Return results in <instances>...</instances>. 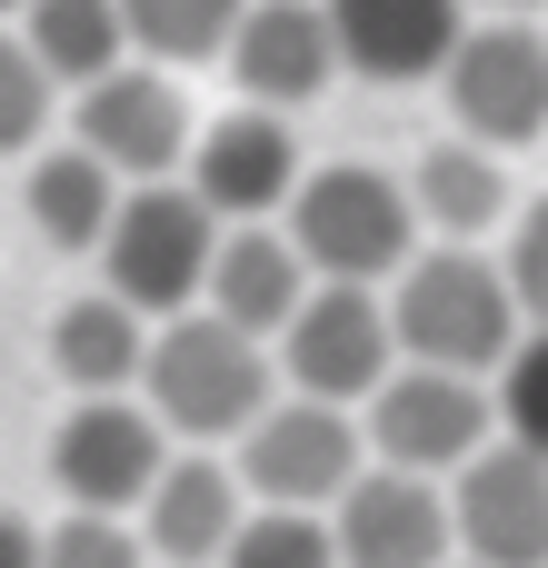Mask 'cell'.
<instances>
[{"mask_svg": "<svg viewBox=\"0 0 548 568\" xmlns=\"http://www.w3.org/2000/svg\"><path fill=\"white\" fill-rule=\"evenodd\" d=\"M439 90H449V120L459 140L479 150H519L548 130V40L509 10L489 30H459V50L439 60Z\"/></svg>", "mask_w": 548, "mask_h": 568, "instance_id": "52a82bcc", "label": "cell"}, {"mask_svg": "<svg viewBox=\"0 0 548 568\" xmlns=\"http://www.w3.org/2000/svg\"><path fill=\"white\" fill-rule=\"evenodd\" d=\"M80 150L90 160H110L120 180H170L180 160H190V100L160 80V70H100L90 90H80Z\"/></svg>", "mask_w": 548, "mask_h": 568, "instance_id": "7c38bea8", "label": "cell"}, {"mask_svg": "<svg viewBox=\"0 0 548 568\" xmlns=\"http://www.w3.org/2000/svg\"><path fill=\"white\" fill-rule=\"evenodd\" d=\"M329 549L339 568H449V499L419 469H359L329 499Z\"/></svg>", "mask_w": 548, "mask_h": 568, "instance_id": "8fae6325", "label": "cell"}, {"mask_svg": "<svg viewBox=\"0 0 548 568\" xmlns=\"http://www.w3.org/2000/svg\"><path fill=\"white\" fill-rule=\"evenodd\" d=\"M519 290L499 260H479V240H439V250H409L399 290H389V339L429 369H469L489 379L509 349H519Z\"/></svg>", "mask_w": 548, "mask_h": 568, "instance_id": "6da1fadb", "label": "cell"}, {"mask_svg": "<svg viewBox=\"0 0 548 568\" xmlns=\"http://www.w3.org/2000/svg\"><path fill=\"white\" fill-rule=\"evenodd\" d=\"M160 459H170V449H160V419L130 409L120 389H110V399H80V409L50 429V479H60L70 509H110V519H130V509L150 499Z\"/></svg>", "mask_w": 548, "mask_h": 568, "instance_id": "30bf717a", "label": "cell"}, {"mask_svg": "<svg viewBox=\"0 0 548 568\" xmlns=\"http://www.w3.org/2000/svg\"><path fill=\"white\" fill-rule=\"evenodd\" d=\"M0 568H40V529L20 509H0Z\"/></svg>", "mask_w": 548, "mask_h": 568, "instance_id": "83f0119b", "label": "cell"}, {"mask_svg": "<svg viewBox=\"0 0 548 568\" xmlns=\"http://www.w3.org/2000/svg\"><path fill=\"white\" fill-rule=\"evenodd\" d=\"M509 290H519V320L529 329H548V200H529L519 210V230H509Z\"/></svg>", "mask_w": 548, "mask_h": 568, "instance_id": "4316f807", "label": "cell"}, {"mask_svg": "<svg viewBox=\"0 0 548 568\" xmlns=\"http://www.w3.org/2000/svg\"><path fill=\"white\" fill-rule=\"evenodd\" d=\"M329 10V40H339V70L359 80H439V60L459 50V0H319Z\"/></svg>", "mask_w": 548, "mask_h": 568, "instance_id": "9a60e30c", "label": "cell"}, {"mask_svg": "<svg viewBox=\"0 0 548 568\" xmlns=\"http://www.w3.org/2000/svg\"><path fill=\"white\" fill-rule=\"evenodd\" d=\"M140 349H150V320L120 300V290H90L50 320V369L80 389V399H110L140 379Z\"/></svg>", "mask_w": 548, "mask_h": 568, "instance_id": "ac0fdd59", "label": "cell"}, {"mask_svg": "<svg viewBox=\"0 0 548 568\" xmlns=\"http://www.w3.org/2000/svg\"><path fill=\"white\" fill-rule=\"evenodd\" d=\"M20 40H30V60H40L60 90H90L100 70L130 60L120 0H30V10H20Z\"/></svg>", "mask_w": 548, "mask_h": 568, "instance_id": "44dd1931", "label": "cell"}, {"mask_svg": "<svg viewBox=\"0 0 548 568\" xmlns=\"http://www.w3.org/2000/svg\"><path fill=\"white\" fill-rule=\"evenodd\" d=\"M230 80L260 100V110H300L339 80V40H329V10L319 0H250L240 30H230Z\"/></svg>", "mask_w": 548, "mask_h": 568, "instance_id": "5bb4252c", "label": "cell"}, {"mask_svg": "<svg viewBox=\"0 0 548 568\" xmlns=\"http://www.w3.org/2000/svg\"><path fill=\"white\" fill-rule=\"evenodd\" d=\"M489 409H499V429H509L529 459H548V329H519V349L499 359Z\"/></svg>", "mask_w": 548, "mask_h": 568, "instance_id": "cb8c5ba5", "label": "cell"}, {"mask_svg": "<svg viewBox=\"0 0 548 568\" xmlns=\"http://www.w3.org/2000/svg\"><path fill=\"white\" fill-rule=\"evenodd\" d=\"M389 300L359 290V280H309V300L280 320V379L300 399H369L389 379Z\"/></svg>", "mask_w": 548, "mask_h": 568, "instance_id": "8992f818", "label": "cell"}, {"mask_svg": "<svg viewBox=\"0 0 548 568\" xmlns=\"http://www.w3.org/2000/svg\"><path fill=\"white\" fill-rule=\"evenodd\" d=\"M359 419L339 399H270L250 429H240V489L260 509H329L349 479H359Z\"/></svg>", "mask_w": 548, "mask_h": 568, "instance_id": "5b68a950", "label": "cell"}, {"mask_svg": "<svg viewBox=\"0 0 548 568\" xmlns=\"http://www.w3.org/2000/svg\"><path fill=\"white\" fill-rule=\"evenodd\" d=\"M140 379H150V419L180 439H240L280 399V359L220 310H170L140 349Z\"/></svg>", "mask_w": 548, "mask_h": 568, "instance_id": "7a4b0ae2", "label": "cell"}, {"mask_svg": "<svg viewBox=\"0 0 548 568\" xmlns=\"http://www.w3.org/2000/svg\"><path fill=\"white\" fill-rule=\"evenodd\" d=\"M190 190H200L220 220H270V210H290V190H300V140H290V120L250 100V110L190 130Z\"/></svg>", "mask_w": 548, "mask_h": 568, "instance_id": "4fadbf2b", "label": "cell"}, {"mask_svg": "<svg viewBox=\"0 0 548 568\" xmlns=\"http://www.w3.org/2000/svg\"><path fill=\"white\" fill-rule=\"evenodd\" d=\"M210 250H220V210L190 190V180H130L110 230H100V270L130 310H200V280H210Z\"/></svg>", "mask_w": 548, "mask_h": 568, "instance_id": "277c9868", "label": "cell"}, {"mask_svg": "<svg viewBox=\"0 0 548 568\" xmlns=\"http://www.w3.org/2000/svg\"><path fill=\"white\" fill-rule=\"evenodd\" d=\"M489 429H499V409H489V389L469 379V369H429V359H409V369H389L379 389H369V449L389 459V469H459L469 449H489Z\"/></svg>", "mask_w": 548, "mask_h": 568, "instance_id": "ba28073f", "label": "cell"}, {"mask_svg": "<svg viewBox=\"0 0 548 568\" xmlns=\"http://www.w3.org/2000/svg\"><path fill=\"white\" fill-rule=\"evenodd\" d=\"M20 10H30V0H0V20H20Z\"/></svg>", "mask_w": 548, "mask_h": 568, "instance_id": "f1b7e54d", "label": "cell"}, {"mask_svg": "<svg viewBox=\"0 0 548 568\" xmlns=\"http://www.w3.org/2000/svg\"><path fill=\"white\" fill-rule=\"evenodd\" d=\"M449 539L469 549V568H548V459H529L519 439L469 449L449 479Z\"/></svg>", "mask_w": 548, "mask_h": 568, "instance_id": "9c48e42d", "label": "cell"}, {"mask_svg": "<svg viewBox=\"0 0 548 568\" xmlns=\"http://www.w3.org/2000/svg\"><path fill=\"white\" fill-rule=\"evenodd\" d=\"M499 10H529V0H499Z\"/></svg>", "mask_w": 548, "mask_h": 568, "instance_id": "f546056e", "label": "cell"}, {"mask_svg": "<svg viewBox=\"0 0 548 568\" xmlns=\"http://www.w3.org/2000/svg\"><path fill=\"white\" fill-rule=\"evenodd\" d=\"M50 100H60V80L30 60L20 30H0V150H30L50 130Z\"/></svg>", "mask_w": 548, "mask_h": 568, "instance_id": "484cf974", "label": "cell"}, {"mask_svg": "<svg viewBox=\"0 0 548 568\" xmlns=\"http://www.w3.org/2000/svg\"><path fill=\"white\" fill-rule=\"evenodd\" d=\"M40 568H150L140 529L110 509H70L60 529H40Z\"/></svg>", "mask_w": 548, "mask_h": 568, "instance_id": "d4e9b609", "label": "cell"}, {"mask_svg": "<svg viewBox=\"0 0 548 568\" xmlns=\"http://www.w3.org/2000/svg\"><path fill=\"white\" fill-rule=\"evenodd\" d=\"M250 489H240V469L230 459H160V479H150V499H140V549L160 568H210L230 549V529L250 519L240 509Z\"/></svg>", "mask_w": 548, "mask_h": 568, "instance_id": "2e32d148", "label": "cell"}, {"mask_svg": "<svg viewBox=\"0 0 548 568\" xmlns=\"http://www.w3.org/2000/svg\"><path fill=\"white\" fill-rule=\"evenodd\" d=\"M240 10L250 0H120V30L150 60H220L230 30H240Z\"/></svg>", "mask_w": 548, "mask_h": 568, "instance_id": "7402d4cb", "label": "cell"}, {"mask_svg": "<svg viewBox=\"0 0 548 568\" xmlns=\"http://www.w3.org/2000/svg\"><path fill=\"white\" fill-rule=\"evenodd\" d=\"M309 300V260L290 250V230H260V220H230L220 250H210V280H200V310H220L230 329L250 339H280V320Z\"/></svg>", "mask_w": 548, "mask_h": 568, "instance_id": "e0dca14e", "label": "cell"}, {"mask_svg": "<svg viewBox=\"0 0 548 568\" xmlns=\"http://www.w3.org/2000/svg\"><path fill=\"white\" fill-rule=\"evenodd\" d=\"M220 568H339V549H329V519L319 509H250L230 529Z\"/></svg>", "mask_w": 548, "mask_h": 568, "instance_id": "603a6c76", "label": "cell"}, {"mask_svg": "<svg viewBox=\"0 0 548 568\" xmlns=\"http://www.w3.org/2000/svg\"><path fill=\"white\" fill-rule=\"evenodd\" d=\"M409 210H419V230H439V240H479V230H499V210H509L499 150H479V140H439V150L409 170Z\"/></svg>", "mask_w": 548, "mask_h": 568, "instance_id": "d6986e66", "label": "cell"}, {"mask_svg": "<svg viewBox=\"0 0 548 568\" xmlns=\"http://www.w3.org/2000/svg\"><path fill=\"white\" fill-rule=\"evenodd\" d=\"M290 250L309 260V280H399L409 250H419V210H409V180L369 170V160H329V170H300L290 190Z\"/></svg>", "mask_w": 548, "mask_h": 568, "instance_id": "3957f363", "label": "cell"}, {"mask_svg": "<svg viewBox=\"0 0 548 568\" xmlns=\"http://www.w3.org/2000/svg\"><path fill=\"white\" fill-rule=\"evenodd\" d=\"M120 190H130V180H120L110 160H90V150H40V160H30V220H40L50 250H100Z\"/></svg>", "mask_w": 548, "mask_h": 568, "instance_id": "ffe728a7", "label": "cell"}]
</instances>
